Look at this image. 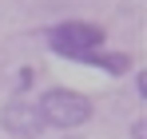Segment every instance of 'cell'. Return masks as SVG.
<instances>
[{
    "instance_id": "cell-1",
    "label": "cell",
    "mask_w": 147,
    "mask_h": 139,
    "mask_svg": "<svg viewBox=\"0 0 147 139\" xmlns=\"http://www.w3.org/2000/svg\"><path fill=\"white\" fill-rule=\"evenodd\" d=\"M36 111L44 119V127H56V131H76L92 119V99L88 95L72 92V88H44V95L36 99Z\"/></svg>"
},
{
    "instance_id": "cell-2",
    "label": "cell",
    "mask_w": 147,
    "mask_h": 139,
    "mask_svg": "<svg viewBox=\"0 0 147 139\" xmlns=\"http://www.w3.org/2000/svg\"><path fill=\"white\" fill-rule=\"evenodd\" d=\"M48 48L60 60H80V56L103 48V28L92 20H60L56 28H48Z\"/></svg>"
},
{
    "instance_id": "cell-3",
    "label": "cell",
    "mask_w": 147,
    "mask_h": 139,
    "mask_svg": "<svg viewBox=\"0 0 147 139\" xmlns=\"http://www.w3.org/2000/svg\"><path fill=\"white\" fill-rule=\"evenodd\" d=\"M0 127H4V135H12V139H36V135L48 131L40 111H36V103L28 95H8L0 103Z\"/></svg>"
},
{
    "instance_id": "cell-4",
    "label": "cell",
    "mask_w": 147,
    "mask_h": 139,
    "mask_svg": "<svg viewBox=\"0 0 147 139\" xmlns=\"http://www.w3.org/2000/svg\"><path fill=\"white\" fill-rule=\"evenodd\" d=\"M76 64H92V68H99L103 76H127V72H131V52H107V48H96V52L80 56Z\"/></svg>"
},
{
    "instance_id": "cell-5",
    "label": "cell",
    "mask_w": 147,
    "mask_h": 139,
    "mask_svg": "<svg viewBox=\"0 0 147 139\" xmlns=\"http://www.w3.org/2000/svg\"><path fill=\"white\" fill-rule=\"evenodd\" d=\"M32 76H36L32 68H20V72H16V92H12V95H24L28 88H32Z\"/></svg>"
},
{
    "instance_id": "cell-6",
    "label": "cell",
    "mask_w": 147,
    "mask_h": 139,
    "mask_svg": "<svg viewBox=\"0 0 147 139\" xmlns=\"http://www.w3.org/2000/svg\"><path fill=\"white\" fill-rule=\"evenodd\" d=\"M131 139H147V123H143V119L131 123Z\"/></svg>"
},
{
    "instance_id": "cell-7",
    "label": "cell",
    "mask_w": 147,
    "mask_h": 139,
    "mask_svg": "<svg viewBox=\"0 0 147 139\" xmlns=\"http://www.w3.org/2000/svg\"><path fill=\"white\" fill-rule=\"evenodd\" d=\"M64 139H80V135H64Z\"/></svg>"
}]
</instances>
